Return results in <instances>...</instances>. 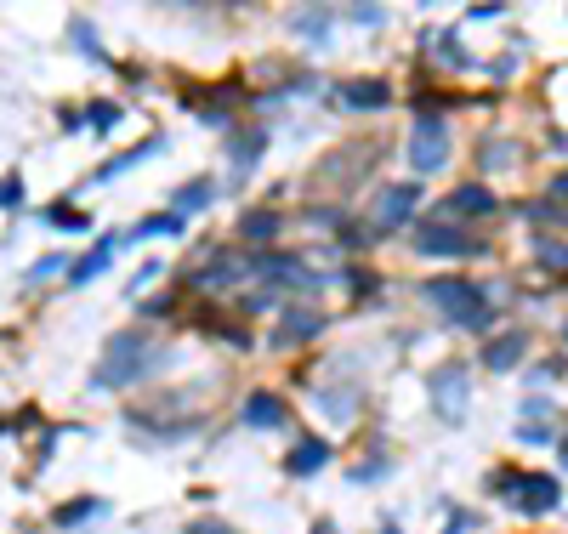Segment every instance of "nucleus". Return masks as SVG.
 <instances>
[{"label":"nucleus","instance_id":"1","mask_svg":"<svg viewBox=\"0 0 568 534\" xmlns=\"http://www.w3.org/2000/svg\"><path fill=\"white\" fill-rule=\"evenodd\" d=\"M160 364H165V341L142 336V330H125V336H114V341L103 347L97 370H91V387H97V392L137 387V381H148Z\"/></svg>","mask_w":568,"mask_h":534},{"label":"nucleus","instance_id":"2","mask_svg":"<svg viewBox=\"0 0 568 534\" xmlns=\"http://www.w3.org/2000/svg\"><path fill=\"white\" fill-rule=\"evenodd\" d=\"M426 302L438 307L449 324H461V330H483V324L495 319L489 290H478L472 279H432V285H426Z\"/></svg>","mask_w":568,"mask_h":534},{"label":"nucleus","instance_id":"3","mask_svg":"<svg viewBox=\"0 0 568 534\" xmlns=\"http://www.w3.org/2000/svg\"><path fill=\"white\" fill-rule=\"evenodd\" d=\"M495 495H506L517 506V512H557L563 506V483L546 478V472H495Z\"/></svg>","mask_w":568,"mask_h":534},{"label":"nucleus","instance_id":"4","mask_svg":"<svg viewBox=\"0 0 568 534\" xmlns=\"http://www.w3.org/2000/svg\"><path fill=\"white\" fill-rule=\"evenodd\" d=\"M449 160V125L444 114H415V125H409V165L415 171H444Z\"/></svg>","mask_w":568,"mask_h":534},{"label":"nucleus","instance_id":"5","mask_svg":"<svg viewBox=\"0 0 568 534\" xmlns=\"http://www.w3.org/2000/svg\"><path fill=\"white\" fill-rule=\"evenodd\" d=\"M415 256H483V239H472L466 228L444 222V216H432L415 228Z\"/></svg>","mask_w":568,"mask_h":534},{"label":"nucleus","instance_id":"6","mask_svg":"<svg viewBox=\"0 0 568 534\" xmlns=\"http://www.w3.org/2000/svg\"><path fill=\"white\" fill-rule=\"evenodd\" d=\"M250 273V256H233V250H216L211 245V256L194 267V290H222V285H233V279H245Z\"/></svg>","mask_w":568,"mask_h":534},{"label":"nucleus","instance_id":"7","mask_svg":"<svg viewBox=\"0 0 568 534\" xmlns=\"http://www.w3.org/2000/svg\"><path fill=\"white\" fill-rule=\"evenodd\" d=\"M432 404H438L444 421H466V375L455 364H444V370L432 375Z\"/></svg>","mask_w":568,"mask_h":534},{"label":"nucleus","instance_id":"8","mask_svg":"<svg viewBox=\"0 0 568 534\" xmlns=\"http://www.w3.org/2000/svg\"><path fill=\"white\" fill-rule=\"evenodd\" d=\"M415 199H421V188H415V182H404V188H387V194L375 199V233L404 228L409 211H415Z\"/></svg>","mask_w":568,"mask_h":534},{"label":"nucleus","instance_id":"9","mask_svg":"<svg viewBox=\"0 0 568 534\" xmlns=\"http://www.w3.org/2000/svg\"><path fill=\"white\" fill-rule=\"evenodd\" d=\"M262 148H267V125H239V131H228L233 177H250V165L262 160Z\"/></svg>","mask_w":568,"mask_h":534},{"label":"nucleus","instance_id":"10","mask_svg":"<svg viewBox=\"0 0 568 534\" xmlns=\"http://www.w3.org/2000/svg\"><path fill=\"white\" fill-rule=\"evenodd\" d=\"M290 421V404H284L279 392H250L245 398V427H284Z\"/></svg>","mask_w":568,"mask_h":534},{"label":"nucleus","instance_id":"11","mask_svg":"<svg viewBox=\"0 0 568 534\" xmlns=\"http://www.w3.org/2000/svg\"><path fill=\"white\" fill-rule=\"evenodd\" d=\"M324 466H330V444H324V438H302V444L284 455V472H290V478H313Z\"/></svg>","mask_w":568,"mask_h":534},{"label":"nucleus","instance_id":"12","mask_svg":"<svg viewBox=\"0 0 568 534\" xmlns=\"http://www.w3.org/2000/svg\"><path fill=\"white\" fill-rule=\"evenodd\" d=\"M324 330V319L319 313H307V307H290L279 319V330H273V347H296V341H313Z\"/></svg>","mask_w":568,"mask_h":534},{"label":"nucleus","instance_id":"13","mask_svg":"<svg viewBox=\"0 0 568 534\" xmlns=\"http://www.w3.org/2000/svg\"><path fill=\"white\" fill-rule=\"evenodd\" d=\"M114 250H120V233H103V239L91 245V256H80V262L69 267V285H91V279H97V273L114 262Z\"/></svg>","mask_w":568,"mask_h":534},{"label":"nucleus","instance_id":"14","mask_svg":"<svg viewBox=\"0 0 568 534\" xmlns=\"http://www.w3.org/2000/svg\"><path fill=\"white\" fill-rule=\"evenodd\" d=\"M160 148H165V131H148V137H142L137 148H125V154H114V160H108L103 171H97V182H114V177H120V171H131V165H142V160H148V154H160Z\"/></svg>","mask_w":568,"mask_h":534},{"label":"nucleus","instance_id":"15","mask_svg":"<svg viewBox=\"0 0 568 534\" xmlns=\"http://www.w3.org/2000/svg\"><path fill=\"white\" fill-rule=\"evenodd\" d=\"M523 353H529V336H517V330H512V336H495L489 347H483V364L500 375V370H517V364H523Z\"/></svg>","mask_w":568,"mask_h":534},{"label":"nucleus","instance_id":"16","mask_svg":"<svg viewBox=\"0 0 568 534\" xmlns=\"http://www.w3.org/2000/svg\"><path fill=\"white\" fill-rule=\"evenodd\" d=\"M495 205H500V199L489 194L483 182H461V188L449 194V216H489Z\"/></svg>","mask_w":568,"mask_h":534},{"label":"nucleus","instance_id":"17","mask_svg":"<svg viewBox=\"0 0 568 534\" xmlns=\"http://www.w3.org/2000/svg\"><path fill=\"white\" fill-rule=\"evenodd\" d=\"M211 199H216V182H211V177L182 182L177 194H171V216H182V222H188V216H194V211H205Z\"/></svg>","mask_w":568,"mask_h":534},{"label":"nucleus","instance_id":"18","mask_svg":"<svg viewBox=\"0 0 568 534\" xmlns=\"http://www.w3.org/2000/svg\"><path fill=\"white\" fill-rule=\"evenodd\" d=\"M120 114L125 108L120 103H108V97H97V103H86V114H69V131H80V125H86V131H114V125H120Z\"/></svg>","mask_w":568,"mask_h":534},{"label":"nucleus","instance_id":"19","mask_svg":"<svg viewBox=\"0 0 568 534\" xmlns=\"http://www.w3.org/2000/svg\"><path fill=\"white\" fill-rule=\"evenodd\" d=\"M347 108H387L392 103V86L387 80H347Z\"/></svg>","mask_w":568,"mask_h":534},{"label":"nucleus","instance_id":"20","mask_svg":"<svg viewBox=\"0 0 568 534\" xmlns=\"http://www.w3.org/2000/svg\"><path fill=\"white\" fill-rule=\"evenodd\" d=\"M313 404H319L330 421H353V415H358V387H353V392H330V387H319V392H313Z\"/></svg>","mask_w":568,"mask_h":534},{"label":"nucleus","instance_id":"21","mask_svg":"<svg viewBox=\"0 0 568 534\" xmlns=\"http://www.w3.org/2000/svg\"><path fill=\"white\" fill-rule=\"evenodd\" d=\"M279 228H284L279 211H245L239 216V233H245V239H273Z\"/></svg>","mask_w":568,"mask_h":534},{"label":"nucleus","instance_id":"22","mask_svg":"<svg viewBox=\"0 0 568 534\" xmlns=\"http://www.w3.org/2000/svg\"><path fill=\"white\" fill-rule=\"evenodd\" d=\"M177 233H182V216H171V211H154L137 222V239H177Z\"/></svg>","mask_w":568,"mask_h":534},{"label":"nucleus","instance_id":"23","mask_svg":"<svg viewBox=\"0 0 568 534\" xmlns=\"http://www.w3.org/2000/svg\"><path fill=\"white\" fill-rule=\"evenodd\" d=\"M97 512H103V500H69V506H57V517H52V523H57V529H80V523H86V517H97Z\"/></svg>","mask_w":568,"mask_h":534},{"label":"nucleus","instance_id":"24","mask_svg":"<svg viewBox=\"0 0 568 534\" xmlns=\"http://www.w3.org/2000/svg\"><path fill=\"white\" fill-rule=\"evenodd\" d=\"M534 262L546 273H568V245L563 239H534Z\"/></svg>","mask_w":568,"mask_h":534},{"label":"nucleus","instance_id":"25","mask_svg":"<svg viewBox=\"0 0 568 534\" xmlns=\"http://www.w3.org/2000/svg\"><path fill=\"white\" fill-rule=\"evenodd\" d=\"M40 216H46L57 233H86V228H91V216H86V211H69V205H46Z\"/></svg>","mask_w":568,"mask_h":534},{"label":"nucleus","instance_id":"26","mask_svg":"<svg viewBox=\"0 0 568 534\" xmlns=\"http://www.w3.org/2000/svg\"><path fill=\"white\" fill-rule=\"evenodd\" d=\"M74 46L86 57H103V40H97V23L91 18H74Z\"/></svg>","mask_w":568,"mask_h":534},{"label":"nucleus","instance_id":"27","mask_svg":"<svg viewBox=\"0 0 568 534\" xmlns=\"http://www.w3.org/2000/svg\"><path fill=\"white\" fill-rule=\"evenodd\" d=\"M0 211H23V177H18V171H6V177H0Z\"/></svg>","mask_w":568,"mask_h":534},{"label":"nucleus","instance_id":"28","mask_svg":"<svg viewBox=\"0 0 568 534\" xmlns=\"http://www.w3.org/2000/svg\"><path fill=\"white\" fill-rule=\"evenodd\" d=\"M512 154H517V148L506 143V137H495V143H489V137H483V171H489V165H517Z\"/></svg>","mask_w":568,"mask_h":534},{"label":"nucleus","instance_id":"29","mask_svg":"<svg viewBox=\"0 0 568 534\" xmlns=\"http://www.w3.org/2000/svg\"><path fill=\"white\" fill-rule=\"evenodd\" d=\"M324 29H330V12H302L296 18V35H307V40H324Z\"/></svg>","mask_w":568,"mask_h":534},{"label":"nucleus","instance_id":"30","mask_svg":"<svg viewBox=\"0 0 568 534\" xmlns=\"http://www.w3.org/2000/svg\"><path fill=\"white\" fill-rule=\"evenodd\" d=\"M523 216H529V222H546V228H563L568 222V211H557V205H523Z\"/></svg>","mask_w":568,"mask_h":534},{"label":"nucleus","instance_id":"31","mask_svg":"<svg viewBox=\"0 0 568 534\" xmlns=\"http://www.w3.org/2000/svg\"><path fill=\"white\" fill-rule=\"evenodd\" d=\"M381 478H387V455H375V461L353 466V483H381Z\"/></svg>","mask_w":568,"mask_h":534},{"label":"nucleus","instance_id":"32","mask_svg":"<svg viewBox=\"0 0 568 534\" xmlns=\"http://www.w3.org/2000/svg\"><path fill=\"white\" fill-rule=\"evenodd\" d=\"M347 18H353V23H364V29H381V23H387V12H381V6H353Z\"/></svg>","mask_w":568,"mask_h":534},{"label":"nucleus","instance_id":"33","mask_svg":"<svg viewBox=\"0 0 568 534\" xmlns=\"http://www.w3.org/2000/svg\"><path fill=\"white\" fill-rule=\"evenodd\" d=\"M273 307H279V290H256L245 302V313H273Z\"/></svg>","mask_w":568,"mask_h":534},{"label":"nucleus","instance_id":"34","mask_svg":"<svg viewBox=\"0 0 568 534\" xmlns=\"http://www.w3.org/2000/svg\"><path fill=\"white\" fill-rule=\"evenodd\" d=\"M517 438H523V444H551V432L540 427V421H523V427H517Z\"/></svg>","mask_w":568,"mask_h":534},{"label":"nucleus","instance_id":"35","mask_svg":"<svg viewBox=\"0 0 568 534\" xmlns=\"http://www.w3.org/2000/svg\"><path fill=\"white\" fill-rule=\"evenodd\" d=\"M57 267H63V256H40V262L29 267V279H52Z\"/></svg>","mask_w":568,"mask_h":534},{"label":"nucleus","instance_id":"36","mask_svg":"<svg viewBox=\"0 0 568 534\" xmlns=\"http://www.w3.org/2000/svg\"><path fill=\"white\" fill-rule=\"evenodd\" d=\"M188 534H233V529H228V523H194Z\"/></svg>","mask_w":568,"mask_h":534},{"label":"nucleus","instance_id":"37","mask_svg":"<svg viewBox=\"0 0 568 534\" xmlns=\"http://www.w3.org/2000/svg\"><path fill=\"white\" fill-rule=\"evenodd\" d=\"M551 199H568V171H563L557 182H551Z\"/></svg>","mask_w":568,"mask_h":534},{"label":"nucleus","instance_id":"38","mask_svg":"<svg viewBox=\"0 0 568 534\" xmlns=\"http://www.w3.org/2000/svg\"><path fill=\"white\" fill-rule=\"evenodd\" d=\"M313 534H336V529H330V523H313Z\"/></svg>","mask_w":568,"mask_h":534},{"label":"nucleus","instance_id":"39","mask_svg":"<svg viewBox=\"0 0 568 534\" xmlns=\"http://www.w3.org/2000/svg\"><path fill=\"white\" fill-rule=\"evenodd\" d=\"M563 466H568V438H563Z\"/></svg>","mask_w":568,"mask_h":534},{"label":"nucleus","instance_id":"40","mask_svg":"<svg viewBox=\"0 0 568 534\" xmlns=\"http://www.w3.org/2000/svg\"><path fill=\"white\" fill-rule=\"evenodd\" d=\"M563 341H568V330H563Z\"/></svg>","mask_w":568,"mask_h":534}]
</instances>
